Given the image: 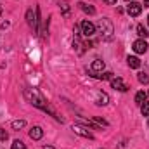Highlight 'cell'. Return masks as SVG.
Segmentation results:
<instances>
[{"instance_id": "1", "label": "cell", "mask_w": 149, "mask_h": 149, "mask_svg": "<svg viewBox=\"0 0 149 149\" xmlns=\"http://www.w3.org/2000/svg\"><path fill=\"white\" fill-rule=\"evenodd\" d=\"M24 97H26V99H28V101H30L33 106L40 108L42 111L50 113V114H52L56 120H61V116H57V113H56L54 109H52V108H50V104H49V102H47V101H45V99L40 95V94H38L35 88H26V90H24Z\"/></svg>"}, {"instance_id": "2", "label": "cell", "mask_w": 149, "mask_h": 149, "mask_svg": "<svg viewBox=\"0 0 149 149\" xmlns=\"http://www.w3.org/2000/svg\"><path fill=\"white\" fill-rule=\"evenodd\" d=\"M97 28H99V31L102 33V37L106 38V40H109L113 37V23L109 19H106V17H102L101 21H99V24H97Z\"/></svg>"}, {"instance_id": "3", "label": "cell", "mask_w": 149, "mask_h": 149, "mask_svg": "<svg viewBox=\"0 0 149 149\" xmlns=\"http://www.w3.org/2000/svg\"><path fill=\"white\" fill-rule=\"evenodd\" d=\"M80 30H81V35H83L85 38H90V37H94V35H95V24H94V23H90L88 19L81 21Z\"/></svg>"}, {"instance_id": "4", "label": "cell", "mask_w": 149, "mask_h": 149, "mask_svg": "<svg viewBox=\"0 0 149 149\" xmlns=\"http://www.w3.org/2000/svg\"><path fill=\"white\" fill-rule=\"evenodd\" d=\"M127 12H128L132 17H137V16L142 12V5H141V3H137V2H130V3H128V7H127Z\"/></svg>"}, {"instance_id": "5", "label": "cell", "mask_w": 149, "mask_h": 149, "mask_svg": "<svg viewBox=\"0 0 149 149\" xmlns=\"http://www.w3.org/2000/svg\"><path fill=\"white\" fill-rule=\"evenodd\" d=\"M111 87L116 88V90H120V92H127L128 90V85L121 78H111Z\"/></svg>"}, {"instance_id": "6", "label": "cell", "mask_w": 149, "mask_h": 149, "mask_svg": "<svg viewBox=\"0 0 149 149\" xmlns=\"http://www.w3.org/2000/svg\"><path fill=\"white\" fill-rule=\"evenodd\" d=\"M148 47H149L148 42H146V40H142V38L134 42V50H135L137 54H144V52L148 50Z\"/></svg>"}, {"instance_id": "7", "label": "cell", "mask_w": 149, "mask_h": 149, "mask_svg": "<svg viewBox=\"0 0 149 149\" xmlns=\"http://www.w3.org/2000/svg\"><path fill=\"white\" fill-rule=\"evenodd\" d=\"M73 130L74 134H78V135H81V137H85V139H92L94 135H92V132H88L85 127H81V125H73Z\"/></svg>"}, {"instance_id": "8", "label": "cell", "mask_w": 149, "mask_h": 149, "mask_svg": "<svg viewBox=\"0 0 149 149\" xmlns=\"http://www.w3.org/2000/svg\"><path fill=\"white\" fill-rule=\"evenodd\" d=\"M102 70H104V61H101V59H95L94 63H92V66H90V71L92 73H102Z\"/></svg>"}, {"instance_id": "9", "label": "cell", "mask_w": 149, "mask_h": 149, "mask_svg": "<svg viewBox=\"0 0 149 149\" xmlns=\"http://www.w3.org/2000/svg\"><path fill=\"white\" fill-rule=\"evenodd\" d=\"M30 137H31L33 141H40V139L43 137V130H42L40 127H33V128L30 130Z\"/></svg>"}, {"instance_id": "10", "label": "cell", "mask_w": 149, "mask_h": 149, "mask_svg": "<svg viewBox=\"0 0 149 149\" xmlns=\"http://www.w3.org/2000/svg\"><path fill=\"white\" fill-rule=\"evenodd\" d=\"M127 63H128V66L134 68V70H139V68H141V61H139V57H135V56H128Z\"/></svg>"}, {"instance_id": "11", "label": "cell", "mask_w": 149, "mask_h": 149, "mask_svg": "<svg viewBox=\"0 0 149 149\" xmlns=\"http://www.w3.org/2000/svg\"><path fill=\"white\" fill-rule=\"evenodd\" d=\"M26 19H28V24H30L33 30H37V23L38 21H37V17L33 16V10H28V12H26Z\"/></svg>"}, {"instance_id": "12", "label": "cell", "mask_w": 149, "mask_h": 149, "mask_svg": "<svg viewBox=\"0 0 149 149\" xmlns=\"http://www.w3.org/2000/svg\"><path fill=\"white\" fill-rule=\"evenodd\" d=\"M108 101H109V99H108V95H106V94H102V92H99V94H97V99H95V104H97V106H106V104H108Z\"/></svg>"}, {"instance_id": "13", "label": "cell", "mask_w": 149, "mask_h": 149, "mask_svg": "<svg viewBox=\"0 0 149 149\" xmlns=\"http://www.w3.org/2000/svg\"><path fill=\"white\" fill-rule=\"evenodd\" d=\"M146 99H148V94H146L144 90H141V92H137V94H135V102H137V104H141V106H142V104L146 102Z\"/></svg>"}, {"instance_id": "14", "label": "cell", "mask_w": 149, "mask_h": 149, "mask_svg": "<svg viewBox=\"0 0 149 149\" xmlns=\"http://www.w3.org/2000/svg\"><path fill=\"white\" fill-rule=\"evenodd\" d=\"M78 5H80V9H81L83 12H87V14H95V9H94L92 5H87V3H83V2L78 3Z\"/></svg>"}, {"instance_id": "15", "label": "cell", "mask_w": 149, "mask_h": 149, "mask_svg": "<svg viewBox=\"0 0 149 149\" xmlns=\"http://www.w3.org/2000/svg\"><path fill=\"white\" fill-rule=\"evenodd\" d=\"M24 125H26L24 120H16V121H12V128H14V130H19V128H23Z\"/></svg>"}, {"instance_id": "16", "label": "cell", "mask_w": 149, "mask_h": 149, "mask_svg": "<svg viewBox=\"0 0 149 149\" xmlns=\"http://www.w3.org/2000/svg\"><path fill=\"white\" fill-rule=\"evenodd\" d=\"M137 33H139V37H142V38H146L149 35L148 33V30L142 26V24H137Z\"/></svg>"}, {"instance_id": "17", "label": "cell", "mask_w": 149, "mask_h": 149, "mask_svg": "<svg viewBox=\"0 0 149 149\" xmlns=\"http://www.w3.org/2000/svg\"><path fill=\"white\" fill-rule=\"evenodd\" d=\"M10 149H26V144L21 142V141H14L12 146H10Z\"/></svg>"}, {"instance_id": "18", "label": "cell", "mask_w": 149, "mask_h": 149, "mask_svg": "<svg viewBox=\"0 0 149 149\" xmlns=\"http://www.w3.org/2000/svg\"><path fill=\"white\" fill-rule=\"evenodd\" d=\"M59 5H61V9H63V14H64V16H70V7H68V3H66L64 0H61Z\"/></svg>"}, {"instance_id": "19", "label": "cell", "mask_w": 149, "mask_h": 149, "mask_svg": "<svg viewBox=\"0 0 149 149\" xmlns=\"http://www.w3.org/2000/svg\"><path fill=\"white\" fill-rule=\"evenodd\" d=\"M97 78H101V80H111V78H113V73H111V71H104V73L97 74Z\"/></svg>"}, {"instance_id": "20", "label": "cell", "mask_w": 149, "mask_h": 149, "mask_svg": "<svg viewBox=\"0 0 149 149\" xmlns=\"http://www.w3.org/2000/svg\"><path fill=\"white\" fill-rule=\"evenodd\" d=\"M141 111L144 116H149V102H144L142 106H141Z\"/></svg>"}, {"instance_id": "21", "label": "cell", "mask_w": 149, "mask_h": 149, "mask_svg": "<svg viewBox=\"0 0 149 149\" xmlns=\"http://www.w3.org/2000/svg\"><path fill=\"white\" fill-rule=\"evenodd\" d=\"M137 78H139V81H141V83H149V76H148V74L139 73V76H137Z\"/></svg>"}, {"instance_id": "22", "label": "cell", "mask_w": 149, "mask_h": 149, "mask_svg": "<svg viewBox=\"0 0 149 149\" xmlns=\"http://www.w3.org/2000/svg\"><path fill=\"white\" fill-rule=\"evenodd\" d=\"M7 139H9V134H7L3 128H0V141H2V142H5Z\"/></svg>"}, {"instance_id": "23", "label": "cell", "mask_w": 149, "mask_h": 149, "mask_svg": "<svg viewBox=\"0 0 149 149\" xmlns=\"http://www.w3.org/2000/svg\"><path fill=\"white\" fill-rule=\"evenodd\" d=\"M102 2H106L108 5H116V2H118V0H102Z\"/></svg>"}, {"instance_id": "24", "label": "cell", "mask_w": 149, "mask_h": 149, "mask_svg": "<svg viewBox=\"0 0 149 149\" xmlns=\"http://www.w3.org/2000/svg\"><path fill=\"white\" fill-rule=\"evenodd\" d=\"M144 7H149V0H144Z\"/></svg>"}, {"instance_id": "25", "label": "cell", "mask_w": 149, "mask_h": 149, "mask_svg": "<svg viewBox=\"0 0 149 149\" xmlns=\"http://www.w3.org/2000/svg\"><path fill=\"white\" fill-rule=\"evenodd\" d=\"M43 149H54V148H50V146H47V148H43Z\"/></svg>"}, {"instance_id": "26", "label": "cell", "mask_w": 149, "mask_h": 149, "mask_svg": "<svg viewBox=\"0 0 149 149\" xmlns=\"http://www.w3.org/2000/svg\"><path fill=\"white\" fill-rule=\"evenodd\" d=\"M0 16H2V5H0Z\"/></svg>"}, {"instance_id": "27", "label": "cell", "mask_w": 149, "mask_h": 149, "mask_svg": "<svg viewBox=\"0 0 149 149\" xmlns=\"http://www.w3.org/2000/svg\"><path fill=\"white\" fill-rule=\"evenodd\" d=\"M127 2H135V0H127Z\"/></svg>"}, {"instance_id": "28", "label": "cell", "mask_w": 149, "mask_h": 149, "mask_svg": "<svg viewBox=\"0 0 149 149\" xmlns=\"http://www.w3.org/2000/svg\"><path fill=\"white\" fill-rule=\"evenodd\" d=\"M148 23H149V16H148Z\"/></svg>"}, {"instance_id": "29", "label": "cell", "mask_w": 149, "mask_h": 149, "mask_svg": "<svg viewBox=\"0 0 149 149\" xmlns=\"http://www.w3.org/2000/svg\"><path fill=\"white\" fill-rule=\"evenodd\" d=\"M148 127H149V121H148Z\"/></svg>"}]
</instances>
